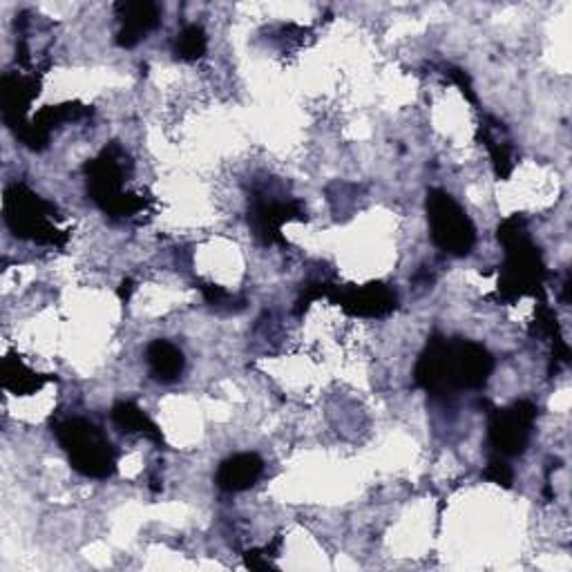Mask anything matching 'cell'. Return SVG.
Instances as JSON below:
<instances>
[{"instance_id":"cell-1","label":"cell","mask_w":572,"mask_h":572,"mask_svg":"<svg viewBox=\"0 0 572 572\" xmlns=\"http://www.w3.org/2000/svg\"><path fill=\"white\" fill-rule=\"evenodd\" d=\"M492 367V356L477 342L434 335L416 365V382L432 396H451L461 389H481Z\"/></svg>"},{"instance_id":"cell-2","label":"cell","mask_w":572,"mask_h":572,"mask_svg":"<svg viewBox=\"0 0 572 572\" xmlns=\"http://www.w3.org/2000/svg\"><path fill=\"white\" fill-rule=\"evenodd\" d=\"M128 168L130 161L119 146L105 148L96 159H92L85 165L88 193L112 217H130L144 206L137 197L124 193Z\"/></svg>"},{"instance_id":"cell-3","label":"cell","mask_w":572,"mask_h":572,"mask_svg":"<svg viewBox=\"0 0 572 572\" xmlns=\"http://www.w3.org/2000/svg\"><path fill=\"white\" fill-rule=\"evenodd\" d=\"M56 438L68 451L77 472L90 479H107L114 472V449L103 432L85 419H68L56 427Z\"/></svg>"},{"instance_id":"cell-4","label":"cell","mask_w":572,"mask_h":572,"mask_svg":"<svg viewBox=\"0 0 572 572\" xmlns=\"http://www.w3.org/2000/svg\"><path fill=\"white\" fill-rule=\"evenodd\" d=\"M499 240L507 249V262L503 266V277L499 282L505 296H524L535 291L541 282L544 266L539 262V253L528 242L524 221L519 217L507 219L499 228Z\"/></svg>"},{"instance_id":"cell-5","label":"cell","mask_w":572,"mask_h":572,"mask_svg":"<svg viewBox=\"0 0 572 572\" xmlns=\"http://www.w3.org/2000/svg\"><path fill=\"white\" fill-rule=\"evenodd\" d=\"M427 219L434 244L449 255H468L477 242L474 226L466 210L441 188L427 193Z\"/></svg>"},{"instance_id":"cell-6","label":"cell","mask_w":572,"mask_h":572,"mask_svg":"<svg viewBox=\"0 0 572 572\" xmlns=\"http://www.w3.org/2000/svg\"><path fill=\"white\" fill-rule=\"evenodd\" d=\"M54 206L34 195L23 184H14L5 193V221L10 231L21 240L38 244H61L59 231L52 224Z\"/></svg>"},{"instance_id":"cell-7","label":"cell","mask_w":572,"mask_h":572,"mask_svg":"<svg viewBox=\"0 0 572 572\" xmlns=\"http://www.w3.org/2000/svg\"><path fill=\"white\" fill-rule=\"evenodd\" d=\"M537 419V408L528 400H519L507 410H496L490 416V445L501 456H519L526 451L533 425Z\"/></svg>"},{"instance_id":"cell-8","label":"cell","mask_w":572,"mask_h":572,"mask_svg":"<svg viewBox=\"0 0 572 572\" xmlns=\"http://www.w3.org/2000/svg\"><path fill=\"white\" fill-rule=\"evenodd\" d=\"M335 302L352 316L382 318L396 309V294H391L382 284H369L363 286V289L340 294Z\"/></svg>"},{"instance_id":"cell-9","label":"cell","mask_w":572,"mask_h":572,"mask_svg":"<svg viewBox=\"0 0 572 572\" xmlns=\"http://www.w3.org/2000/svg\"><path fill=\"white\" fill-rule=\"evenodd\" d=\"M117 19L122 23L117 43L122 47H133L159 25V8L150 3V0H139V3H117Z\"/></svg>"},{"instance_id":"cell-10","label":"cell","mask_w":572,"mask_h":572,"mask_svg":"<svg viewBox=\"0 0 572 572\" xmlns=\"http://www.w3.org/2000/svg\"><path fill=\"white\" fill-rule=\"evenodd\" d=\"M0 94H3L5 124L16 133L27 124L25 114H27L34 96L38 94V83L30 77L5 75L3 77V90H0Z\"/></svg>"},{"instance_id":"cell-11","label":"cell","mask_w":572,"mask_h":572,"mask_svg":"<svg viewBox=\"0 0 572 572\" xmlns=\"http://www.w3.org/2000/svg\"><path fill=\"white\" fill-rule=\"evenodd\" d=\"M305 213L298 202H273V199H258L251 210V224L255 228V236L264 238L266 242L282 240L279 228L284 221L302 219Z\"/></svg>"},{"instance_id":"cell-12","label":"cell","mask_w":572,"mask_h":572,"mask_svg":"<svg viewBox=\"0 0 572 572\" xmlns=\"http://www.w3.org/2000/svg\"><path fill=\"white\" fill-rule=\"evenodd\" d=\"M264 472V461L258 454H236L217 470V485L224 492H244L258 483Z\"/></svg>"},{"instance_id":"cell-13","label":"cell","mask_w":572,"mask_h":572,"mask_svg":"<svg viewBox=\"0 0 572 572\" xmlns=\"http://www.w3.org/2000/svg\"><path fill=\"white\" fill-rule=\"evenodd\" d=\"M146 358H148V367H150L152 378L159 380V382L178 380L184 371V365H186L182 350L168 340H155L146 352Z\"/></svg>"},{"instance_id":"cell-14","label":"cell","mask_w":572,"mask_h":572,"mask_svg":"<svg viewBox=\"0 0 572 572\" xmlns=\"http://www.w3.org/2000/svg\"><path fill=\"white\" fill-rule=\"evenodd\" d=\"M0 380H3V387L10 389L16 396H27V393H36L49 378L43 374L32 371L21 358L16 356H8L3 361V371H0Z\"/></svg>"},{"instance_id":"cell-15","label":"cell","mask_w":572,"mask_h":572,"mask_svg":"<svg viewBox=\"0 0 572 572\" xmlns=\"http://www.w3.org/2000/svg\"><path fill=\"white\" fill-rule=\"evenodd\" d=\"M112 421L122 432H128V434L141 432V434H146L148 438H152L157 443L163 441L161 432L157 430V425L135 403H117V405H114Z\"/></svg>"},{"instance_id":"cell-16","label":"cell","mask_w":572,"mask_h":572,"mask_svg":"<svg viewBox=\"0 0 572 572\" xmlns=\"http://www.w3.org/2000/svg\"><path fill=\"white\" fill-rule=\"evenodd\" d=\"M182 61H197L206 52V34L199 25H186L178 38L175 47Z\"/></svg>"},{"instance_id":"cell-17","label":"cell","mask_w":572,"mask_h":572,"mask_svg":"<svg viewBox=\"0 0 572 572\" xmlns=\"http://www.w3.org/2000/svg\"><path fill=\"white\" fill-rule=\"evenodd\" d=\"M485 479L503 485V488H510L512 485V470L503 464V461H492L485 470Z\"/></svg>"}]
</instances>
